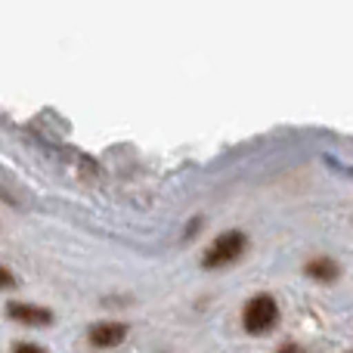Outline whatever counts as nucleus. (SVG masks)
<instances>
[{
    "instance_id": "1",
    "label": "nucleus",
    "mask_w": 353,
    "mask_h": 353,
    "mask_svg": "<svg viewBox=\"0 0 353 353\" xmlns=\"http://www.w3.org/2000/svg\"><path fill=\"white\" fill-rule=\"evenodd\" d=\"M245 245H248V239H245L242 230L220 232V236L211 242V248L205 251V257H201V267H205V270L230 267V263H236L239 257L245 254Z\"/></svg>"
},
{
    "instance_id": "2",
    "label": "nucleus",
    "mask_w": 353,
    "mask_h": 353,
    "mask_svg": "<svg viewBox=\"0 0 353 353\" xmlns=\"http://www.w3.org/2000/svg\"><path fill=\"white\" fill-rule=\"evenodd\" d=\"M279 323V307H276L273 294H254L242 310V325L248 335H267L273 325Z\"/></svg>"
},
{
    "instance_id": "3",
    "label": "nucleus",
    "mask_w": 353,
    "mask_h": 353,
    "mask_svg": "<svg viewBox=\"0 0 353 353\" xmlns=\"http://www.w3.org/2000/svg\"><path fill=\"white\" fill-rule=\"evenodd\" d=\"M93 347L99 350H109V347H118V344L128 338V325L124 323H97L90 332H87Z\"/></svg>"
},
{
    "instance_id": "4",
    "label": "nucleus",
    "mask_w": 353,
    "mask_h": 353,
    "mask_svg": "<svg viewBox=\"0 0 353 353\" xmlns=\"http://www.w3.org/2000/svg\"><path fill=\"white\" fill-rule=\"evenodd\" d=\"M6 316L12 323H22V325H50L53 323V313L47 307H31V304H6Z\"/></svg>"
},
{
    "instance_id": "5",
    "label": "nucleus",
    "mask_w": 353,
    "mask_h": 353,
    "mask_svg": "<svg viewBox=\"0 0 353 353\" xmlns=\"http://www.w3.org/2000/svg\"><path fill=\"white\" fill-rule=\"evenodd\" d=\"M304 273L310 276V279H319V282H335L338 273H341V267H338L332 257H313V261H307Z\"/></svg>"
},
{
    "instance_id": "6",
    "label": "nucleus",
    "mask_w": 353,
    "mask_h": 353,
    "mask_svg": "<svg viewBox=\"0 0 353 353\" xmlns=\"http://www.w3.org/2000/svg\"><path fill=\"white\" fill-rule=\"evenodd\" d=\"M12 353H47V350L31 344V341H19V344H12Z\"/></svg>"
},
{
    "instance_id": "7",
    "label": "nucleus",
    "mask_w": 353,
    "mask_h": 353,
    "mask_svg": "<svg viewBox=\"0 0 353 353\" xmlns=\"http://www.w3.org/2000/svg\"><path fill=\"white\" fill-rule=\"evenodd\" d=\"M12 285H16V276H12L10 270L0 263V288H12Z\"/></svg>"
},
{
    "instance_id": "8",
    "label": "nucleus",
    "mask_w": 353,
    "mask_h": 353,
    "mask_svg": "<svg viewBox=\"0 0 353 353\" xmlns=\"http://www.w3.org/2000/svg\"><path fill=\"white\" fill-rule=\"evenodd\" d=\"M279 353H307L304 347H298V344H285V347H282Z\"/></svg>"
}]
</instances>
